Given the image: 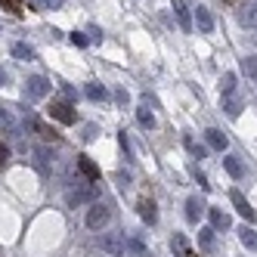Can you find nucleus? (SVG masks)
I'll return each instance as SVG.
<instances>
[{"label":"nucleus","instance_id":"1","mask_svg":"<svg viewBox=\"0 0 257 257\" xmlns=\"http://www.w3.org/2000/svg\"><path fill=\"white\" fill-rule=\"evenodd\" d=\"M96 198H99V186L90 183V180H84V183H75V189H68L65 205L68 208H81V205H93Z\"/></svg>","mask_w":257,"mask_h":257},{"label":"nucleus","instance_id":"2","mask_svg":"<svg viewBox=\"0 0 257 257\" xmlns=\"http://www.w3.org/2000/svg\"><path fill=\"white\" fill-rule=\"evenodd\" d=\"M99 251H102L105 257H124V251H127V242H124V235H118V232L99 235Z\"/></svg>","mask_w":257,"mask_h":257},{"label":"nucleus","instance_id":"3","mask_svg":"<svg viewBox=\"0 0 257 257\" xmlns=\"http://www.w3.org/2000/svg\"><path fill=\"white\" fill-rule=\"evenodd\" d=\"M108 220H112V211H108L102 201H93V205H90V211H87V226H90V229H102Z\"/></svg>","mask_w":257,"mask_h":257},{"label":"nucleus","instance_id":"4","mask_svg":"<svg viewBox=\"0 0 257 257\" xmlns=\"http://www.w3.org/2000/svg\"><path fill=\"white\" fill-rule=\"evenodd\" d=\"M47 93H50V81H47V78L31 75V78L25 81V96H28V99H44Z\"/></svg>","mask_w":257,"mask_h":257},{"label":"nucleus","instance_id":"5","mask_svg":"<svg viewBox=\"0 0 257 257\" xmlns=\"http://www.w3.org/2000/svg\"><path fill=\"white\" fill-rule=\"evenodd\" d=\"M25 124H28V127H31V131L38 134L41 140H47V143H56V140H59V137H56V131H53L50 124H44L41 118H34V115H28V118H25Z\"/></svg>","mask_w":257,"mask_h":257},{"label":"nucleus","instance_id":"6","mask_svg":"<svg viewBox=\"0 0 257 257\" xmlns=\"http://www.w3.org/2000/svg\"><path fill=\"white\" fill-rule=\"evenodd\" d=\"M50 115L56 118V121H62V124H75V108H71L68 102H53L50 105Z\"/></svg>","mask_w":257,"mask_h":257},{"label":"nucleus","instance_id":"7","mask_svg":"<svg viewBox=\"0 0 257 257\" xmlns=\"http://www.w3.org/2000/svg\"><path fill=\"white\" fill-rule=\"evenodd\" d=\"M229 198H232V205H235V211H238V214H242V217L248 220V223H251V220H254V208L248 205V198H245L242 192H238V189H232V192H229Z\"/></svg>","mask_w":257,"mask_h":257},{"label":"nucleus","instance_id":"8","mask_svg":"<svg viewBox=\"0 0 257 257\" xmlns=\"http://www.w3.org/2000/svg\"><path fill=\"white\" fill-rule=\"evenodd\" d=\"M195 28L201 34H211L214 31V16L205 10V7H195Z\"/></svg>","mask_w":257,"mask_h":257},{"label":"nucleus","instance_id":"9","mask_svg":"<svg viewBox=\"0 0 257 257\" xmlns=\"http://www.w3.org/2000/svg\"><path fill=\"white\" fill-rule=\"evenodd\" d=\"M171 4H174L177 19H180V28H183V31H189V28H192V19H189V7H186V0H171Z\"/></svg>","mask_w":257,"mask_h":257},{"label":"nucleus","instance_id":"10","mask_svg":"<svg viewBox=\"0 0 257 257\" xmlns=\"http://www.w3.org/2000/svg\"><path fill=\"white\" fill-rule=\"evenodd\" d=\"M238 22H242L245 28H257V4H245L242 10H238Z\"/></svg>","mask_w":257,"mask_h":257},{"label":"nucleus","instance_id":"11","mask_svg":"<svg viewBox=\"0 0 257 257\" xmlns=\"http://www.w3.org/2000/svg\"><path fill=\"white\" fill-rule=\"evenodd\" d=\"M31 155H34V168H38L41 174H50V164H53L50 158H53V155H50V152L44 149V146H38V149H34Z\"/></svg>","mask_w":257,"mask_h":257},{"label":"nucleus","instance_id":"12","mask_svg":"<svg viewBox=\"0 0 257 257\" xmlns=\"http://www.w3.org/2000/svg\"><path fill=\"white\" fill-rule=\"evenodd\" d=\"M223 168H226V174H229L232 180H242V177H245V164L238 161L235 155H226V158H223Z\"/></svg>","mask_w":257,"mask_h":257},{"label":"nucleus","instance_id":"13","mask_svg":"<svg viewBox=\"0 0 257 257\" xmlns=\"http://www.w3.org/2000/svg\"><path fill=\"white\" fill-rule=\"evenodd\" d=\"M208 217H211V229H229V217L220 211V208H208Z\"/></svg>","mask_w":257,"mask_h":257},{"label":"nucleus","instance_id":"14","mask_svg":"<svg viewBox=\"0 0 257 257\" xmlns=\"http://www.w3.org/2000/svg\"><path fill=\"white\" fill-rule=\"evenodd\" d=\"M201 214H205V205H201V201L192 195V198L186 201V220H189V223H198V220H201Z\"/></svg>","mask_w":257,"mask_h":257},{"label":"nucleus","instance_id":"15","mask_svg":"<svg viewBox=\"0 0 257 257\" xmlns=\"http://www.w3.org/2000/svg\"><path fill=\"white\" fill-rule=\"evenodd\" d=\"M78 171H81L90 183H96V180H99V168H96V164L90 161V158H78Z\"/></svg>","mask_w":257,"mask_h":257},{"label":"nucleus","instance_id":"16","mask_svg":"<svg viewBox=\"0 0 257 257\" xmlns=\"http://www.w3.org/2000/svg\"><path fill=\"white\" fill-rule=\"evenodd\" d=\"M0 131H4V137H10V140L19 137V127H16V121L4 112V108H0Z\"/></svg>","mask_w":257,"mask_h":257},{"label":"nucleus","instance_id":"17","mask_svg":"<svg viewBox=\"0 0 257 257\" xmlns=\"http://www.w3.org/2000/svg\"><path fill=\"white\" fill-rule=\"evenodd\" d=\"M223 112H226L229 118H238V115H242V99H238L235 93L223 96Z\"/></svg>","mask_w":257,"mask_h":257},{"label":"nucleus","instance_id":"18","mask_svg":"<svg viewBox=\"0 0 257 257\" xmlns=\"http://www.w3.org/2000/svg\"><path fill=\"white\" fill-rule=\"evenodd\" d=\"M205 140H208L211 149H217V152H223V149H226V137L220 134V131H214V127H211V131H205Z\"/></svg>","mask_w":257,"mask_h":257},{"label":"nucleus","instance_id":"19","mask_svg":"<svg viewBox=\"0 0 257 257\" xmlns=\"http://www.w3.org/2000/svg\"><path fill=\"white\" fill-rule=\"evenodd\" d=\"M140 217L146 220V223H155V220H158V211H155V205H152L149 198L140 201Z\"/></svg>","mask_w":257,"mask_h":257},{"label":"nucleus","instance_id":"20","mask_svg":"<svg viewBox=\"0 0 257 257\" xmlns=\"http://www.w3.org/2000/svg\"><path fill=\"white\" fill-rule=\"evenodd\" d=\"M242 75L257 84V56H245L242 59Z\"/></svg>","mask_w":257,"mask_h":257},{"label":"nucleus","instance_id":"21","mask_svg":"<svg viewBox=\"0 0 257 257\" xmlns=\"http://www.w3.org/2000/svg\"><path fill=\"white\" fill-rule=\"evenodd\" d=\"M238 238H242V245H245L248 251H257V232H254V229L242 226V229H238Z\"/></svg>","mask_w":257,"mask_h":257},{"label":"nucleus","instance_id":"22","mask_svg":"<svg viewBox=\"0 0 257 257\" xmlns=\"http://www.w3.org/2000/svg\"><path fill=\"white\" fill-rule=\"evenodd\" d=\"M84 93H87V99H93V102H102V99L108 96V90H105L102 84H87V90H84Z\"/></svg>","mask_w":257,"mask_h":257},{"label":"nucleus","instance_id":"23","mask_svg":"<svg viewBox=\"0 0 257 257\" xmlns=\"http://www.w3.org/2000/svg\"><path fill=\"white\" fill-rule=\"evenodd\" d=\"M13 56L22 59V62H31V59H34V50H31L28 44H13Z\"/></svg>","mask_w":257,"mask_h":257},{"label":"nucleus","instance_id":"24","mask_svg":"<svg viewBox=\"0 0 257 257\" xmlns=\"http://www.w3.org/2000/svg\"><path fill=\"white\" fill-rule=\"evenodd\" d=\"M137 121L146 127V131H152V127H155V115H152L146 105H143V108H137Z\"/></svg>","mask_w":257,"mask_h":257},{"label":"nucleus","instance_id":"25","mask_svg":"<svg viewBox=\"0 0 257 257\" xmlns=\"http://www.w3.org/2000/svg\"><path fill=\"white\" fill-rule=\"evenodd\" d=\"M220 93H223V96L235 93V75H232V71H226V75L220 78Z\"/></svg>","mask_w":257,"mask_h":257},{"label":"nucleus","instance_id":"26","mask_svg":"<svg viewBox=\"0 0 257 257\" xmlns=\"http://www.w3.org/2000/svg\"><path fill=\"white\" fill-rule=\"evenodd\" d=\"M183 146H186V149H189L195 158H205V155H208V149H205V146H198L192 137H183Z\"/></svg>","mask_w":257,"mask_h":257},{"label":"nucleus","instance_id":"27","mask_svg":"<svg viewBox=\"0 0 257 257\" xmlns=\"http://www.w3.org/2000/svg\"><path fill=\"white\" fill-rule=\"evenodd\" d=\"M198 245L201 248H214V229H198Z\"/></svg>","mask_w":257,"mask_h":257},{"label":"nucleus","instance_id":"28","mask_svg":"<svg viewBox=\"0 0 257 257\" xmlns=\"http://www.w3.org/2000/svg\"><path fill=\"white\" fill-rule=\"evenodd\" d=\"M127 245H131V251H134L137 257H146V248H143V242H140V238H131Z\"/></svg>","mask_w":257,"mask_h":257},{"label":"nucleus","instance_id":"29","mask_svg":"<svg viewBox=\"0 0 257 257\" xmlns=\"http://www.w3.org/2000/svg\"><path fill=\"white\" fill-rule=\"evenodd\" d=\"M171 245H174L177 251H186V238H183V235H174V238H171Z\"/></svg>","mask_w":257,"mask_h":257},{"label":"nucleus","instance_id":"30","mask_svg":"<svg viewBox=\"0 0 257 257\" xmlns=\"http://www.w3.org/2000/svg\"><path fill=\"white\" fill-rule=\"evenodd\" d=\"M7 161H10V149L0 143V168H7Z\"/></svg>","mask_w":257,"mask_h":257},{"label":"nucleus","instance_id":"31","mask_svg":"<svg viewBox=\"0 0 257 257\" xmlns=\"http://www.w3.org/2000/svg\"><path fill=\"white\" fill-rule=\"evenodd\" d=\"M4 4L10 7V13H22V0H4Z\"/></svg>","mask_w":257,"mask_h":257},{"label":"nucleus","instance_id":"32","mask_svg":"<svg viewBox=\"0 0 257 257\" xmlns=\"http://www.w3.org/2000/svg\"><path fill=\"white\" fill-rule=\"evenodd\" d=\"M71 44H78V47H87V38H84L81 31H75V34H71Z\"/></svg>","mask_w":257,"mask_h":257},{"label":"nucleus","instance_id":"33","mask_svg":"<svg viewBox=\"0 0 257 257\" xmlns=\"http://www.w3.org/2000/svg\"><path fill=\"white\" fill-rule=\"evenodd\" d=\"M0 84H7V71L4 68H0Z\"/></svg>","mask_w":257,"mask_h":257},{"label":"nucleus","instance_id":"34","mask_svg":"<svg viewBox=\"0 0 257 257\" xmlns=\"http://www.w3.org/2000/svg\"><path fill=\"white\" fill-rule=\"evenodd\" d=\"M34 4H38V7H50V0H34Z\"/></svg>","mask_w":257,"mask_h":257}]
</instances>
